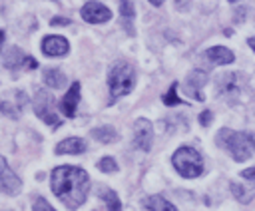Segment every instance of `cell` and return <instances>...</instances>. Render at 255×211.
Wrapping results in <instances>:
<instances>
[{
  "mask_svg": "<svg viewBox=\"0 0 255 211\" xmlns=\"http://www.w3.org/2000/svg\"><path fill=\"white\" fill-rule=\"evenodd\" d=\"M50 183H52L54 195L68 209H78L86 201V195H88V189H90L88 173L82 167H74V165L54 167Z\"/></svg>",
  "mask_w": 255,
  "mask_h": 211,
  "instance_id": "obj_1",
  "label": "cell"
},
{
  "mask_svg": "<svg viewBox=\"0 0 255 211\" xmlns=\"http://www.w3.org/2000/svg\"><path fill=\"white\" fill-rule=\"evenodd\" d=\"M217 143L227 149L235 161H247L255 153V135L249 131H233L225 127L217 133Z\"/></svg>",
  "mask_w": 255,
  "mask_h": 211,
  "instance_id": "obj_2",
  "label": "cell"
},
{
  "mask_svg": "<svg viewBox=\"0 0 255 211\" xmlns=\"http://www.w3.org/2000/svg\"><path fill=\"white\" fill-rule=\"evenodd\" d=\"M135 84V74H133V68L128 64V62H118L110 68V74H108V88H110V98L112 102L129 94L131 88Z\"/></svg>",
  "mask_w": 255,
  "mask_h": 211,
  "instance_id": "obj_3",
  "label": "cell"
},
{
  "mask_svg": "<svg viewBox=\"0 0 255 211\" xmlns=\"http://www.w3.org/2000/svg\"><path fill=\"white\" fill-rule=\"evenodd\" d=\"M171 163H173L175 171H177L181 177H187V179L199 177V175L203 173V159H201V155H199L193 147H187V145L179 147V149L173 153Z\"/></svg>",
  "mask_w": 255,
  "mask_h": 211,
  "instance_id": "obj_4",
  "label": "cell"
},
{
  "mask_svg": "<svg viewBox=\"0 0 255 211\" xmlns=\"http://www.w3.org/2000/svg\"><path fill=\"white\" fill-rule=\"evenodd\" d=\"M34 111L38 113L40 119H44L46 123H50L52 127L60 125L58 115L54 113V98L52 94H48L46 90H38L36 98H34Z\"/></svg>",
  "mask_w": 255,
  "mask_h": 211,
  "instance_id": "obj_5",
  "label": "cell"
},
{
  "mask_svg": "<svg viewBox=\"0 0 255 211\" xmlns=\"http://www.w3.org/2000/svg\"><path fill=\"white\" fill-rule=\"evenodd\" d=\"M2 64L8 68V70H18L20 66H26L28 70H34L36 66H38V62L34 60V58H30V56H26L20 48H8V50H4V54H2Z\"/></svg>",
  "mask_w": 255,
  "mask_h": 211,
  "instance_id": "obj_6",
  "label": "cell"
},
{
  "mask_svg": "<svg viewBox=\"0 0 255 211\" xmlns=\"http://www.w3.org/2000/svg\"><path fill=\"white\" fill-rule=\"evenodd\" d=\"M82 18H84L86 22H90V24H102V22H108V20L112 18V12H110V8L104 6L102 2L92 0V2L84 4V8H82Z\"/></svg>",
  "mask_w": 255,
  "mask_h": 211,
  "instance_id": "obj_7",
  "label": "cell"
},
{
  "mask_svg": "<svg viewBox=\"0 0 255 211\" xmlns=\"http://www.w3.org/2000/svg\"><path fill=\"white\" fill-rule=\"evenodd\" d=\"M70 50V44L64 36H46L42 40V52L46 56H52V58H58V56H66Z\"/></svg>",
  "mask_w": 255,
  "mask_h": 211,
  "instance_id": "obj_8",
  "label": "cell"
},
{
  "mask_svg": "<svg viewBox=\"0 0 255 211\" xmlns=\"http://www.w3.org/2000/svg\"><path fill=\"white\" fill-rule=\"evenodd\" d=\"M133 133H135V145L143 151H149L151 147V139H153V127L147 119H137L133 125Z\"/></svg>",
  "mask_w": 255,
  "mask_h": 211,
  "instance_id": "obj_9",
  "label": "cell"
},
{
  "mask_svg": "<svg viewBox=\"0 0 255 211\" xmlns=\"http://www.w3.org/2000/svg\"><path fill=\"white\" fill-rule=\"evenodd\" d=\"M0 163H2V171H0V183H2V191L4 193H8V195H16L18 191H20V179L16 177V173L10 169V165H8V161H6V157H2L0 159Z\"/></svg>",
  "mask_w": 255,
  "mask_h": 211,
  "instance_id": "obj_10",
  "label": "cell"
},
{
  "mask_svg": "<svg viewBox=\"0 0 255 211\" xmlns=\"http://www.w3.org/2000/svg\"><path fill=\"white\" fill-rule=\"evenodd\" d=\"M78 104H80V84L74 82L72 88L66 92V96L60 102V111L66 117H74L76 115V109H78Z\"/></svg>",
  "mask_w": 255,
  "mask_h": 211,
  "instance_id": "obj_11",
  "label": "cell"
},
{
  "mask_svg": "<svg viewBox=\"0 0 255 211\" xmlns=\"http://www.w3.org/2000/svg\"><path fill=\"white\" fill-rule=\"evenodd\" d=\"M205 82H207V74H205V72H201V70L191 72V74L187 76V80H185L187 94H189V96H193L195 100H203V94H201L199 90L203 88V84H205Z\"/></svg>",
  "mask_w": 255,
  "mask_h": 211,
  "instance_id": "obj_12",
  "label": "cell"
},
{
  "mask_svg": "<svg viewBox=\"0 0 255 211\" xmlns=\"http://www.w3.org/2000/svg\"><path fill=\"white\" fill-rule=\"evenodd\" d=\"M211 64H215V66H223V64H231L233 60H235V56H233V52L231 50H227V48H223V46H215V48H209L205 54H203Z\"/></svg>",
  "mask_w": 255,
  "mask_h": 211,
  "instance_id": "obj_13",
  "label": "cell"
},
{
  "mask_svg": "<svg viewBox=\"0 0 255 211\" xmlns=\"http://www.w3.org/2000/svg\"><path fill=\"white\" fill-rule=\"evenodd\" d=\"M217 86H219L221 94H239L241 92V76L237 72L225 74L223 78L217 80Z\"/></svg>",
  "mask_w": 255,
  "mask_h": 211,
  "instance_id": "obj_14",
  "label": "cell"
},
{
  "mask_svg": "<svg viewBox=\"0 0 255 211\" xmlns=\"http://www.w3.org/2000/svg\"><path fill=\"white\" fill-rule=\"evenodd\" d=\"M82 151H86V141L82 137H68V139H64L56 145L58 155H64V153L76 155V153H82Z\"/></svg>",
  "mask_w": 255,
  "mask_h": 211,
  "instance_id": "obj_15",
  "label": "cell"
},
{
  "mask_svg": "<svg viewBox=\"0 0 255 211\" xmlns=\"http://www.w3.org/2000/svg\"><path fill=\"white\" fill-rule=\"evenodd\" d=\"M143 205H145L147 211H177L175 205H171V203H169L165 197H161V195H151V197H147V199L143 201Z\"/></svg>",
  "mask_w": 255,
  "mask_h": 211,
  "instance_id": "obj_16",
  "label": "cell"
},
{
  "mask_svg": "<svg viewBox=\"0 0 255 211\" xmlns=\"http://www.w3.org/2000/svg\"><path fill=\"white\" fill-rule=\"evenodd\" d=\"M120 14H122V20H124V28L128 30V34H133V28H131V20H133V2L131 0H122L120 2Z\"/></svg>",
  "mask_w": 255,
  "mask_h": 211,
  "instance_id": "obj_17",
  "label": "cell"
},
{
  "mask_svg": "<svg viewBox=\"0 0 255 211\" xmlns=\"http://www.w3.org/2000/svg\"><path fill=\"white\" fill-rule=\"evenodd\" d=\"M44 84H46L48 88L58 90V88H62V86L66 84V76H64L60 70H56V68L46 70V72H44Z\"/></svg>",
  "mask_w": 255,
  "mask_h": 211,
  "instance_id": "obj_18",
  "label": "cell"
},
{
  "mask_svg": "<svg viewBox=\"0 0 255 211\" xmlns=\"http://www.w3.org/2000/svg\"><path fill=\"white\" fill-rule=\"evenodd\" d=\"M92 135H94L98 141H102V143H110V141H114V139H116V129H114L112 125L96 127V129L92 131Z\"/></svg>",
  "mask_w": 255,
  "mask_h": 211,
  "instance_id": "obj_19",
  "label": "cell"
},
{
  "mask_svg": "<svg viewBox=\"0 0 255 211\" xmlns=\"http://www.w3.org/2000/svg\"><path fill=\"white\" fill-rule=\"evenodd\" d=\"M102 199L106 201V205H108V211H122V203H120V199H118V195H116V191H112V189H102Z\"/></svg>",
  "mask_w": 255,
  "mask_h": 211,
  "instance_id": "obj_20",
  "label": "cell"
},
{
  "mask_svg": "<svg viewBox=\"0 0 255 211\" xmlns=\"http://www.w3.org/2000/svg\"><path fill=\"white\" fill-rule=\"evenodd\" d=\"M163 104L165 106H175V104H181V100L177 98V84H171L167 94L163 96Z\"/></svg>",
  "mask_w": 255,
  "mask_h": 211,
  "instance_id": "obj_21",
  "label": "cell"
},
{
  "mask_svg": "<svg viewBox=\"0 0 255 211\" xmlns=\"http://www.w3.org/2000/svg\"><path fill=\"white\" fill-rule=\"evenodd\" d=\"M231 191H233V195L241 201V203H249L251 201V193H247L241 185H237V183H231Z\"/></svg>",
  "mask_w": 255,
  "mask_h": 211,
  "instance_id": "obj_22",
  "label": "cell"
},
{
  "mask_svg": "<svg viewBox=\"0 0 255 211\" xmlns=\"http://www.w3.org/2000/svg\"><path fill=\"white\" fill-rule=\"evenodd\" d=\"M98 167L102 169V171H106V173H110V171H116L118 169V163L112 159V157H104V159H100V163H98Z\"/></svg>",
  "mask_w": 255,
  "mask_h": 211,
  "instance_id": "obj_23",
  "label": "cell"
},
{
  "mask_svg": "<svg viewBox=\"0 0 255 211\" xmlns=\"http://www.w3.org/2000/svg\"><path fill=\"white\" fill-rule=\"evenodd\" d=\"M34 211H56L44 197H36V201H34V207H32Z\"/></svg>",
  "mask_w": 255,
  "mask_h": 211,
  "instance_id": "obj_24",
  "label": "cell"
},
{
  "mask_svg": "<svg viewBox=\"0 0 255 211\" xmlns=\"http://www.w3.org/2000/svg\"><path fill=\"white\" fill-rule=\"evenodd\" d=\"M211 119H213V113H211V111H207V109L201 111V115H199V123H201V125H209Z\"/></svg>",
  "mask_w": 255,
  "mask_h": 211,
  "instance_id": "obj_25",
  "label": "cell"
},
{
  "mask_svg": "<svg viewBox=\"0 0 255 211\" xmlns=\"http://www.w3.org/2000/svg\"><path fill=\"white\" fill-rule=\"evenodd\" d=\"M173 4H175L177 10H187L189 8V0H173Z\"/></svg>",
  "mask_w": 255,
  "mask_h": 211,
  "instance_id": "obj_26",
  "label": "cell"
},
{
  "mask_svg": "<svg viewBox=\"0 0 255 211\" xmlns=\"http://www.w3.org/2000/svg\"><path fill=\"white\" fill-rule=\"evenodd\" d=\"M66 24H70V20L68 18H62V16H58V18L52 20V26H66Z\"/></svg>",
  "mask_w": 255,
  "mask_h": 211,
  "instance_id": "obj_27",
  "label": "cell"
},
{
  "mask_svg": "<svg viewBox=\"0 0 255 211\" xmlns=\"http://www.w3.org/2000/svg\"><path fill=\"white\" fill-rule=\"evenodd\" d=\"M2 111H4V113H8V115H12V117H18V111H12L8 102H4V104H2Z\"/></svg>",
  "mask_w": 255,
  "mask_h": 211,
  "instance_id": "obj_28",
  "label": "cell"
},
{
  "mask_svg": "<svg viewBox=\"0 0 255 211\" xmlns=\"http://www.w3.org/2000/svg\"><path fill=\"white\" fill-rule=\"evenodd\" d=\"M245 179H255V167H249V169H243V173H241Z\"/></svg>",
  "mask_w": 255,
  "mask_h": 211,
  "instance_id": "obj_29",
  "label": "cell"
},
{
  "mask_svg": "<svg viewBox=\"0 0 255 211\" xmlns=\"http://www.w3.org/2000/svg\"><path fill=\"white\" fill-rule=\"evenodd\" d=\"M247 42H249V46H251V48H253V52H255V38H249Z\"/></svg>",
  "mask_w": 255,
  "mask_h": 211,
  "instance_id": "obj_30",
  "label": "cell"
},
{
  "mask_svg": "<svg viewBox=\"0 0 255 211\" xmlns=\"http://www.w3.org/2000/svg\"><path fill=\"white\" fill-rule=\"evenodd\" d=\"M149 2H151L153 6H161V4H163V0H149Z\"/></svg>",
  "mask_w": 255,
  "mask_h": 211,
  "instance_id": "obj_31",
  "label": "cell"
},
{
  "mask_svg": "<svg viewBox=\"0 0 255 211\" xmlns=\"http://www.w3.org/2000/svg\"><path fill=\"white\" fill-rule=\"evenodd\" d=\"M229 2H237V0H229Z\"/></svg>",
  "mask_w": 255,
  "mask_h": 211,
  "instance_id": "obj_32",
  "label": "cell"
}]
</instances>
